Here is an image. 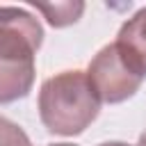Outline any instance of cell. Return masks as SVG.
Instances as JSON below:
<instances>
[{
  "mask_svg": "<svg viewBox=\"0 0 146 146\" xmlns=\"http://www.w3.org/2000/svg\"><path fill=\"white\" fill-rule=\"evenodd\" d=\"M41 41L43 30L30 11L0 7V103H14L30 94Z\"/></svg>",
  "mask_w": 146,
  "mask_h": 146,
  "instance_id": "obj_1",
  "label": "cell"
},
{
  "mask_svg": "<svg viewBox=\"0 0 146 146\" xmlns=\"http://www.w3.org/2000/svg\"><path fill=\"white\" fill-rule=\"evenodd\" d=\"M98 110L100 100L84 71H64L41 84L39 116L52 135H80L98 116Z\"/></svg>",
  "mask_w": 146,
  "mask_h": 146,
  "instance_id": "obj_2",
  "label": "cell"
},
{
  "mask_svg": "<svg viewBox=\"0 0 146 146\" xmlns=\"http://www.w3.org/2000/svg\"><path fill=\"white\" fill-rule=\"evenodd\" d=\"M87 78L98 96L100 103H123L130 98L144 82V75L123 57V52L116 48V43H110L98 50V55L91 59Z\"/></svg>",
  "mask_w": 146,
  "mask_h": 146,
  "instance_id": "obj_3",
  "label": "cell"
},
{
  "mask_svg": "<svg viewBox=\"0 0 146 146\" xmlns=\"http://www.w3.org/2000/svg\"><path fill=\"white\" fill-rule=\"evenodd\" d=\"M114 43L123 57L146 78V7L121 25Z\"/></svg>",
  "mask_w": 146,
  "mask_h": 146,
  "instance_id": "obj_4",
  "label": "cell"
},
{
  "mask_svg": "<svg viewBox=\"0 0 146 146\" xmlns=\"http://www.w3.org/2000/svg\"><path fill=\"white\" fill-rule=\"evenodd\" d=\"M36 11H41L50 25L55 27H64V25H71L80 18L84 5L82 2H55V5H34Z\"/></svg>",
  "mask_w": 146,
  "mask_h": 146,
  "instance_id": "obj_5",
  "label": "cell"
},
{
  "mask_svg": "<svg viewBox=\"0 0 146 146\" xmlns=\"http://www.w3.org/2000/svg\"><path fill=\"white\" fill-rule=\"evenodd\" d=\"M0 146H32V144L14 121L0 116Z\"/></svg>",
  "mask_w": 146,
  "mask_h": 146,
  "instance_id": "obj_6",
  "label": "cell"
},
{
  "mask_svg": "<svg viewBox=\"0 0 146 146\" xmlns=\"http://www.w3.org/2000/svg\"><path fill=\"white\" fill-rule=\"evenodd\" d=\"M98 146H128L123 141H105V144H98Z\"/></svg>",
  "mask_w": 146,
  "mask_h": 146,
  "instance_id": "obj_7",
  "label": "cell"
},
{
  "mask_svg": "<svg viewBox=\"0 0 146 146\" xmlns=\"http://www.w3.org/2000/svg\"><path fill=\"white\" fill-rule=\"evenodd\" d=\"M137 146H146V132L139 137V141H137Z\"/></svg>",
  "mask_w": 146,
  "mask_h": 146,
  "instance_id": "obj_8",
  "label": "cell"
},
{
  "mask_svg": "<svg viewBox=\"0 0 146 146\" xmlns=\"http://www.w3.org/2000/svg\"><path fill=\"white\" fill-rule=\"evenodd\" d=\"M48 146H75V144H48Z\"/></svg>",
  "mask_w": 146,
  "mask_h": 146,
  "instance_id": "obj_9",
  "label": "cell"
}]
</instances>
